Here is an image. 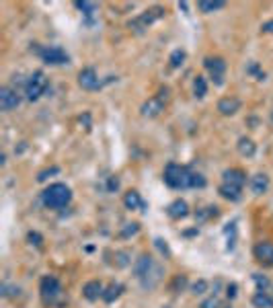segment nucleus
Here are the masks:
<instances>
[{
  "mask_svg": "<svg viewBox=\"0 0 273 308\" xmlns=\"http://www.w3.org/2000/svg\"><path fill=\"white\" fill-rule=\"evenodd\" d=\"M236 148H238V152L242 154V157H246V159L255 157V152H257V144H255L251 138H246V136H242V138L238 140Z\"/></svg>",
  "mask_w": 273,
  "mask_h": 308,
  "instance_id": "nucleus-19",
  "label": "nucleus"
},
{
  "mask_svg": "<svg viewBox=\"0 0 273 308\" xmlns=\"http://www.w3.org/2000/svg\"><path fill=\"white\" fill-rule=\"evenodd\" d=\"M123 204H125V208L127 210H138V208H144V202H142V197H140V193L138 191H127L125 195H123Z\"/></svg>",
  "mask_w": 273,
  "mask_h": 308,
  "instance_id": "nucleus-21",
  "label": "nucleus"
},
{
  "mask_svg": "<svg viewBox=\"0 0 273 308\" xmlns=\"http://www.w3.org/2000/svg\"><path fill=\"white\" fill-rule=\"evenodd\" d=\"M208 288H210V283H208L206 279H197V281L191 285V292H193L195 296H199V294H206V292H208Z\"/></svg>",
  "mask_w": 273,
  "mask_h": 308,
  "instance_id": "nucleus-29",
  "label": "nucleus"
},
{
  "mask_svg": "<svg viewBox=\"0 0 273 308\" xmlns=\"http://www.w3.org/2000/svg\"><path fill=\"white\" fill-rule=\"evenodd\" d=\"M224 7H226V3H222V0H214V3H208V0H201V3H197V9H199L203 15H210V13L222 11Z\"/></svg>",
  "mask_w": 273,
  "mask_h": 308,
  "instance_id": "nucleus-23",
  "label": "nucleus"
},
{
  "mask_svg": "<svg viewBox=\"0 0 273 308\" xmlns=\"http://www.w3.org/2000/svg\"><path fill=\"white\" fill-rule=\"evenodd\" d=\"M107 189H109V191H117V189H119V179H117V177H109Z\"/></svg>",
  "mask_w": 273,
  "mask_h": 308,
  "instance_id": "nucleus-36",
  "label": "nucleus"
},
{
  "mask_svg": "<svg viewBox=\"0 0 273 308\" xmlns=\"http://www.w3.org/2000/svg\"><path fill=\"white\" fill-rule=\"evenodd\" d=\"M185 285H187V277L185 275H175L173 281H171V290L173 292H181Z\"/></svg>",
  "mask_w": 273,
  "mask_h": 308,
  "instance_id": "nucleus-28",
  "label": "nucleus"
},
{
  "mask_svg": "<svg viewBox=\"0 0 273 308\" xmlns=\"http://www.w3.org/2000/svg\"><path fill=\"white\" fill-rule=\"evenodd\" d=\"M251 302L255 308H273V296L269 292H255Z\"/></svg>",
  "mask_w": 273,
  "mask_h": 308,
  "instance_id": "nucleus-20",
  "label": "nucleus"
},
{
  "mask_svg": "<svg viewBox=\"0 0 273 308\" xmlns=\"http://www.w3.org/2000/svg\"><path fill=\"white\" fill-rule=\"evenodd\" d=\"M74 7L88 19V21H93V17H95V13L99 11V7L95 5V3H74Z\"/></svg>",
  "mask_w": 273,
  "mask_h": 308,
  "instance_id": "nucleus-25",
  "label": "nucleus"
},
{
  "mask_svg": "<svg viewBox=\"0 0 273 308\" xmlns=\"http://www.w3.org/2000/svg\"><path fill=\"white\" fill-rule=\"evenodd\" d=\"M261 31H263V33H267V35H273V19L265 21V23L261 25Z\"/></svg>",
  "mask_w": 273,
  "mask_h": 308,
  "instance_id": "nucleus-35",
  "label": "nucleus"
},
{
  "mask_svg": "<svg viewBox=\"0 0 273 308\" xmlns=\"http://www.w3.org/2000/svg\"><path fill=\"white\" fill-rule=\"evenodd\" d=\"M218 193L224 200H228V202H240V197H242V189L234 187V185H228V183H222L220 189H218Z\"/></svg>",
  "mask_w": 273,
  "mask_h": 308,
  "instance_id": "nucleus-18",
  "label": "nucleus"
},
{
  "mask_svg": "<svg viewBox=\"0 0 273 308\" xmlns=\"http://www.w3.org/2000/svg\"><path fill=\"white\" fill-rule=\"evenodd\" d=\"M156 247H158L163 253H169V247H167V245H163V240H161V238H156Z\"/></svg>",
  "mask_w": 273,
  "mask_h": 308,
  "instance_id": "nucleus-38",
  "label": "nucleus"
},
{
  "mask_svg": "<svg viewBox=\"0 0 273 308\" xmlns=\"http://www.w3.org/2000/svg\"><path fill=\"white\" fill-rule=\"evenodd\" d=\"M103 292H105V288H103V283H101L99 279H90V281H86V283L82 285V296H84L88 302H95V300L103 298Z\"/></svg>",
  "mask_w": 273,
  "mask_h": 308,
  "instance_id": "nucleus-15",
  "label": "nucleus"
},
{
  "mask_svg": "<svg viewBox=\"0 0 273 308\" xmlns=\"http://www.w3.org/2000/svg\"><path fill=\"white\" fill-rule=\"evenodd\" d=\"M39 56H41V60H43L46 64H50V66H60V64H68V62H70V56H68L62 48H58V46L41 48V50H39Z\"/></svg>",
  "mask_w": 273,
  "mask_h": 308,
  "instance_id": "nucleus-9",
  "label": "nucleus"
},
{
  "mask_svg": "<svg viewBox=\"0 0 273 308\" xmlns=\"http://www.w3.org/2000/svg\"><path fill=\"white\" fill-rule=\"evenodd\" d=\"M271 123H273V113H271Z\"/></svg>",
  "mask_w": 273,
  "mask_h": 308,
  "instance_id": "nucleus-39",
  "label": "nucleus"
},
{
  "mask_svg": "<svg viewBox=\"0 0 273 308\" xmlns=\"http://www.w3.org/2000/svg\"><path fill=\"white\" fill-rule=\"evenodd\" d=\"M72 202V189L64 183H52L41 191V204L50 210H62Z\"/></svg>",
  "mask_w": 273,
  "mask_h": 308,
  "instance_id": "nucleus-2",
  "label": "nucleus"
},
{
  "mask_svg": "<svg viewBox=\"0 0 273 308\" xmlns=\"http://www.w3.org/2000/svg\"><path fill=\"white\" fill-rule=\"evenodd\" d=\"M236 290H238V288H236V283H228V285H226V296H228L230 300H232V298H236Z\"/></svg>",
  "mask_w": 273,
  "mask_h": 308,
  "instance_id": "nucleus-37",
  "label": "nucleus"
},
{
  "mask_svg": "<svg viewBox=\"0 0 273 308\" xmlns=\"http://www.w3.org/2000/svg\"><path fill=\"white\" fill-rule=\"evenodd\" d=\"M48 76L41 72V70H35L29 78H27V82H25V97H27V101H37L46 91H48Z\"/></svg>",
  "mask_w": 273,
  "mask_h": 308,
  "instance_id": "nucleus-5",
  "label": "nucleus"
},
{
  "mask_svg": "<svg viewBox=\"0 0 273 308\" xmlns=\"http://www.w3.org/2000/svg\"><path fill=\"white\" fill-rule=\"evenodd\" d=\"M127 228L123 230V236H131V234H135V232H138L140 230V224L138 222H131V224H125Z\"/></svg>",
  "mask_w": 273,
  "mask_h": 308,
  "instance_id": "nucleus-34",
  "label": "nucleus"
},
{
  "mask_svg": "<svg viewBox=\"0 0 273 308\" xmlns=\"http://www.w3.org/2000/svg\"><path fill=\"white\" fill-rule=\"evenodd\" d=\"M253 279H255V283H257V292H267V288H269V277H265V275H261V273H253Z\"/></svg>",
  "mask_w": 273,
  "mask_h": 308,
  "instance_id": "nucleus-27",
  "label": "nucleus"
},
{
  "mask_svg": "<svg viewBox=\"0 0 273 308\" xmlns=\"http://www.w3.org/2000/svg\"><path fill=\"white\" fill-rule=\"evenodd\" d=\"M169 89L167 86H163L154 97H150L148 101H144L142 103V107H140V113L144 115V117H158L163 111H165V107H167V103H169Z\"/></svg>",
  "mask_w": 273,
  "mask_h": 308,
  "instance_id": "nucleus-3",
  "label": "nucleus"
},
{
  "mask_svg": "<svg viewBox=\"0 0 273 308\" xmlns=\"http://www.w3.org/2000/svg\"><path fill=\"white\" fill-rule=\"evenodd\" d=\"M218 111L224 115V117H230V115H236L240 111V99L238 97H222L218 101Z\"/></svg>",
  "mask_w": 273,
  "mask_h": 308,
  "instance_id": "nucleus-13",
  "label": "nucleus"
},
{
  "mask_svg": "<svg viewBox=\"0 0 273 308\" xmlns=\"http://www.w3.org/2000/svg\"><path fill=\"white\" fill-rule=\"evenodd\" d=\"M203 68L210 72L212 80L218 86L224 84V74H226V62H224V58H220V56H208L203 60Z\"/></svg>",
  "mask_w": 273,
  "mask_h": 308,
  "instance_id": "nucleus-7",
  "label": "nucleus"
},
{
  "mask_svg": "<svg viewBox=\"0 0 273 308\" xmlns=\"http://www.w3.org/2000/svg\"><path fill=\"white\" fill-rule=\"evenodd\" d=\"M21 105V95L13 86H3L0 89V109L3 111H13Z\"/></svg>",
  "mask_w": 273,
  "mask_h": 308,
  "instance_id": "nucleus-11",
  "label": "nucleus"
},
{
  "mask_svg": "<svg viewBox=\"0 0 273 308\" xmlns=\"http://www.w3.org/2000/svg\"><path fill=\"white\" fill-rule=\"evenodd\" d=\"M248 185H251V191H253L255 195H263V193H267V189H269V177H267L265 173H257V175L251 177Z\"/></svg>",
  "mask_w": 273,
  "mask_h": 308,
  "instance_id": "nucleus-17",
  "label": "nucleus"
},
{
  "mask_svg": "<svg viewBox=\"0 0 273 308\" xmlns=\"http://www.w3.org/2000/svg\"><path fill=\"white\" fill-rule=\"evenodd\" d=\"M163 179H165V183H167L171 189H189V187H193V183H195V173H193L189 167H185V165L169 163V165L165 167Z\"/></svg>",
  "mask_w": 273,
  "mask_h": 308,
  "instance_id": "nucleus-1",
  "label": "nucleus"
},
{
  "mask_svg": "<svg viewBox=\"0 0 273 308\" xmlns=\"http://www.w3.org/2000/svg\"><path fill=\"white\" fill-rule=\"evenodd\" d=\"M156 267L158 265L154 263V259L150 255H140L138 259H135V263H133V275H135V279H140L144 283L154 273Z\"/></svg>",
  "mask_w": 273,
  "mask_h": 308,
  "instance_id": "nucleus-8",
  "label": "nucleus"
},
{
  "mask_svg": "<svg viewBox=\"0 0 273 308\" xmlns=\"http://www.w3.org/2000/svg\"><path fill=\"white\" fill-rule=\"evenodd\" d=\"M58 173H60V169H58V167H52V169H48V171H41V173L37 175V181H41V183H43L50 175H58Z\"/></svg>",
  "mask_w": 273,
  "mask_h": 308,
  "instance_id": "nucleus-33",
  "label": "nucleus"
},
{
  "mask_svg": "<svg viewBox=\"0 0 273 308\" xmlns=\"http://www.w3.org/2000/svg\"><path fill=\"white\" fill-rule=\"evenodd\" d=\"M185 58H187L185 50H175V52L171 54V58H169L171 68H181V66H183V62H185Z\"/></svg>",
  "mask_w": 273,
  "mask_h": 308,
  "instance_id": "nucleus-26",
  "label": "nucleus"
},
{
  "mask_svg": "<svg viewBox=\"0 0 273 308\" xmlns=\"http://www.w3.org/2000/svg\"><path fill=\"white\" fill-rule=\"evenodd\" d=\"M165 17V9H161V7H154V9H148V11H144L142 15H138L135 19H131L129 21V31H133V33H142L144 29H148L154 21H158V19H163Z\"/></svg>",
  "mask_w": 273,
  "mask_h": 308,
  "instance_id": "nucleus-4",
  "label": "nucleus"
},
{
  "mask_svg": "<svg viewBox=\"0 0 273 308\" xmlns=\"http://www.w3.org/2000/svg\"><path fill=\"white\" fill-rule=\"evenodd\" d=\"M255 261L263 267H273V243L271 240H259L253 247Z\"/></svg>",
  "mask_w": 273,
  "mask_h": 308,
  "instance_id": "nucleus-10",
  "label": "nucleus"
},
{
  "mask_svg": "<svg viewBox=\"0 0 273 308\" xmlns=\"http://www.w3.org/2000/svg\"><path fill=\"white\" fill-rule=\"evenodd\" d=\"M193 95L197 99H203L208 95V80H206V76H201V74L195 76V80H193Z\"/></svg>",
  "mask_w": 273,
  "mask_h": 308,
  "instance_id": "nucleus-24",
  "label": "nucleus"
},
{
  "mask_svg": "<svg viewBox=\"0 0 273 308\" xmlns=\"http://www.w3.org/2000/svg\"><path fill=\"white\" fill-rule=\"evenodd\" d=\"M167 214H169V218H173V220L187 218V216H189V206H187L185 200H175L173 204H169Z\"/></svg>",
  "mask_w": 273,
  "mask_h": 308,
  "instance_id": "nucleus-16",
  "label": "nucleus"
},
{
  "mask_svg": "<svg viewBox=\"0 0 273 308\" xmlns=\"http://www.w3.org/2000/svg\"><path fill=\"white\" fill-rule=\"evenodd\" d=\"M39 292H41V298L46 304H54L62 296V283L54 275H43L39 281Z\"/></svg>",
  "mask_w": 273,
  "mask_h": 308,
  "instance_id": "nucleus-6",
  "label": "nucleus"
},
{
  "mask_svg": "<svg viewBox=\"0 0 273 308\" xmlns=\"http://www.w3.org/2000/svg\"><path fill=\"white\" fill-rule=\"evenodd\" d=\"M220 306H222V304H220L218 296H210V298H206V300L201 302L199 308H220Z\"/></svg>",
  "mask_w": 273,
  "mask_h": 308,
  "instance_id": "nucleus-32",
  "label": "nucleus"
},
{
  "mask_svg": "<svg viewBox=\"0 0 273 308\" xmlns=\"http://www.w3.org/2000/svg\"><path fill=\"white\" fill-rule=\"evenodd\" d=\"M129 253H125V251H119V253H115V263H117V267H127L129 265Z\"/></svg>",
  "mask_w": 273,
  "mask_h": 308,
  "instance_id": "nucleus-31",
  "label": "nucleus"
},
{
  "mask_svg": "<svg viewBox=\"0 0 273 308\" xmlns=\"http://www.w3.org/2000/svg\"><path fill=\"white\" fill-rule=\"evenodd\" d=\"M222 183H228V185H234V187H240L246 183V173L240 171V169H226L222 173Z\"/></svg>",
  "mask_w": 273,
  "mask_h": 308,
  "instance_id": "nucleus-14",
  "label": "nucleus"
},
{
  "mask_svg": "<svg viewBox=\"0 0 273 308\" xmlns=\"http://www.w3.org/2000/svg\"><path fill=\"white\" fill-rule=\"evenodd\" d=\"M27 240H29L31 245H35L37 249H41V247H43V236H41L39 232H35V230H31V232L27 234Z\"/></svg>",
  "mask_w": 273,
  "mask_h": 308,
  "instance_id": "nucleus-30",
  "label": "nucleus"
},
{
  "mask_svg": "<svg viewBox=\"0 0 273 308\" xmlns=\"http://www.w3.org/2000/svg\"><path fill=\"white\" fill-rule=\"evenodd\" d=\"M121 292H123V285L121 283H109L107 288H105V292H103V300L107 302V304H111V302H115L119 296H121Z\"/></svg>",
  "mask_w": 273,
  "mask_h": 308,
  "instance_id": "nucleus-22",
  "label": "nucleus"
},
{
  "mask_svg": "<svg viewBox=\"0 0 273 308\" xmlns=\"http://www.w3.org/2000/svg\"><path fill=\"white\" fill-rule=\"evenodd\" d=\"M78 84L84 89V91H97L101 86V80H99V74L95 68H82L78 72Z\"/></svg>",
  "mask_w": 273,
  "mask_h": 308,
  "instance_id": "nucleus-12",
  "label": "nucleus"
}]
</instances>
